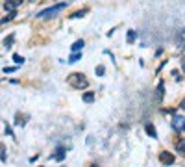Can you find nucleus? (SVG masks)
Returning a JSON list of instances; mask_svg holds the SVG:
<instances>
[{
    "mask_svg": "<svg viewBox=\"0 0 185 167\" xmlns=\"http://www.w3.org/2000/svg\"><path fill=\"white\" fill-rule=\"evenodd\" d=\"M159 162L163 165H172L174 163V154H170L169 150H161L159 152Z\"/></svg>",
    "mask_w": 185,
    "mask_h": 167,
    "instance_id": "3",
    "label": "nucleus"
},
{
    "mask_svg": "<svg viewBox=\"0 0 185 167\" xmlns=\"http://www.w3.org/2000/svg\"><path fill=\"white\" fill-rule=\"evenodd\" d=\"M82 56H83V50H82V52H72V54L69 56L67 63H78V61L82 60Z\"/></svg>",
    "mask_w": 185,
    "mask_h": 167,
    "instance_id": "9",
    "label": "nucleus"
},
{
    "mask_svg": "<svg viewBox=\"0 0 185 167\" xmlns=\"http://www.w3.org/2000/svg\"><path fill=\"white\" fill-rule=\"evenodd\" d=\"M82 98H83V102H87V104L94 102V91H85V93L82 95Z\"/></svg>",
    "mask_w": 185,
    "mask_h": 167,
    "instance_id": "10",
    "label": "nucleus"
},
{
    "mask_svg": "<svg viewBox=\"0 0 185 167\" xmlns=\"http://www.w3.org/2000/svg\"><path fill=\"white\" fill-rule=\"evenodd\" d=\"M94 73H96V76H104V74H106V67H104V65H96Z\"/></svg>",
    "mask_w": 185,
    "mask_h": 167,
    "instance_id": "13",
    "label": "nucleus"
},
{
    "mask_svg": "<svg viewBox=\"0 0 185 167\" xmlns=\"http://www.w3.org/2000/svg\"><path fill=\"white\" fill-rule=\"evenodd\" d=\"M69 84H70L74 89H85L87 85H89L87 78H85L82 73H72V74L69 76Z\"/></svg>",
    "mask_w": 185,
    "mask_h": 167,
    "instance_id": "2",
    "label": "nucleus"
},
{
    "mask_svg": "<svg viewBox=\"0 0 185 167\" xmlns=\"http://www.w3.org/2000/svg\"><path fill=\"white\" fill-rule=\"evenodd\" d=\"M65 156H67V149H65L63 145H58V147H56V152L52 154V160H56V162H63V160H65Z\"/></svg>",
    "mask_w": 185,
    "mask_h": 167,
    "instance_id": "4",
    "label": "nucleus"
},
{
    "mask_svg": "<svg viewBox=\"0 0 185 167\" xmlns=\"http://www.w3.org/2000/svg\"><path fill=\"white\" fill-rule=\"evenodd\" d=\"M181 132H185V125H183V130H181Z\"/></svg>",
    "mask_w": 185,
    "mask_h": 167,
    "instance_id": "23",
    "label": "nucleus"
},
{
    "mask_svg": "<svg viewBox=\"0 0 185 167\" xmlns=\"http://www.w3.org/2000/svg\"><path fill=\"white\" fill-rule=\"evenodd\" d=\"M183 125H185V117H181V115H174L172 117V128L176 132L183 130Z\"/></svg>",
    "mask_w": 185,
    "mask_h": 167,
    "instance_id": "5",
    "label": "nucleus"
},
{
    "mask_svg": "<svg viewBox=\"0 0 185 167\" xmlns=\"http://www.w3.org/2000/svg\"><path fill=\"white\" fill-rule=\"evenodd\" d=\"M183 36H185V30H183Z\"/></svg>",
    "mask_w": 185,
    "mask_h": 167,
    "instance_id": "24",
    "label": "nucleus"
},
{
    "mask_svg": "<svg viewBox=\"0 0 185 167\" xmlns=\"http://www.w3.org/2000/svg\"><path fill=\"white\" fill-rule=\"evenodd\" d=\"M69 6V2H59V4H54V6H50V8H46V9H43V11H39V13L35 15L37 19H52V17H56L59 11H63L65 8Z\"/></svg>",
    "mask_w": 185,
    "mask_h": 167,
    "instance_id": "1",
    "label": "nucleus"
},
{
    "mask_svg": "<svg viewBox=\"0 0 185 167\" xmlns=\"http://www.w3.org/2000/svg\"><path fill=\"white\" fill-rule=\"evenodd\" d=\"M6 134H7V136H11V138H15V134H13V130H11V126H9V125H7V122H6Z\"/></svg>",
    "mask_w": 185,
    "mask_h": 167,
    "instance_id": "19",
    "label": "nucleus"
},
{
    "mask_svg": "<svg viewBox=\"0 0 185 167\" xmlns=\"http://www.w3.org/2000/svg\"><path fill=\"white\" fill-rule=\"evenodd\" d=\"M24 0H6V4H4V8L7 9V11H11V9H15V8H19L20 4H22Z\"/></svg>",
    "mask_w": 185,
    "mask_h": 167,
    "instance_id": "6",
    "label": "nucleus"
},
{
    "mask_svg": "<svg viewBox=\"0 0 185 167\" xmlns=\"http://www.w3.org/2000/svg\"><path fill=\"white\" fill-rule=\"evenodd\" d=\"M13 61H15L17 65H22V63H24V58H22L20 54H13Z\"/></svg>",
    "mask_w": 185,
    "mask_h": 167,
    "instance_id": "16",
    "label": "nucleus"
},
{
    "mask_svg": "<svg viewBox=\"0 0 185 167\" xmlns=\"http://www.w3.org/2000/svg\"><path fill=\"white\" fill-rule=\"evenodd\" d=\"M87 13V9H82V11H76V13H72L70 15V19H82L83 15Z\"/></svg>",
    "mask_w": 185,
    "mask_h": 167,
    "instance_id": "15",
    "label": "nucleus"
},
{
    "mask_svg": "<svg viewBox=\"0 0 185 167\" xmlns=\"http://www.w3.org/2000/svg\"><path fill=\"white\" fill-rule=\"evenodd\" d=\"M180 108H181V110H183V111H185V98H183V100H181V104H180Z\"/></svg>",
    "mask_w": 185,
    "mask_h": 167,
    "instance_id": "21",
    "label": "nucleus"
},
{
    "mask_svg": "<svg viewBox=\"0 0 185 167\" xmlns=\"http://www.w3.org/2000/svg\"><path fill=\"white\" fill-rule=\"evenodd\" d=\"M145 132L148 134V138H157V130H156V126L152 125V122H146L145 125Z\"/></svg>",
    "mask_w": 185,
    "mask_h": 167,
    "instance_id": "7",
    "label": "nucleus"
},
{
    "mask_svg": "<svg viewBox=\"0 0 185 167\" xmlns=\"http://www.w3.org/2000/svg\"><path fill=\"white\" fill-rule=\"evenodd\" d=\"M126 39H128V43H133V41L137 39V32H135V30H128Z\"/></svg>",
    "mask_w": 185,
    "mask_h": 167,
    "instance_id": "12",
    "label": "nucleus"
},
{
    "mask_svg": "<svg viewBox=\"0 0 185 167\" xmlns=\"http://www.w3.org/2000/svg\"><path fill=\"white\" fill-rule=\"evenodd\" d=\"M11 43H13V36H9V39H4V47L9 48V47H11Z\"/></svg>",
    "mask_w": 185,
    "mask_h": 167,
    "instance_id": "18",
    "label": "nucleus"
},
{
    "mask_svg": "<svg viewBox=\"0 0 185 167\" xmlns=\"http://www.w3.org/2000/svg\"><path fill=\"white\" fill-rule=\"evenodd\" d=\"M19 69V65L17 67H4V74H11V73H15Z\"/></svg>",
    "mask_w": 185,
    "mask_h": 167,
    "instance_id": "17",
    "label": "nucleus"
},
{
    "mask_svg": "<svg viewBox=\"0 0 185 167\" xmlns=\"http://www.w3.org/2000/svg\"><path fill=\"white\" fill-rule=\"evenodd\" d=\"M181 69H183V73H185V58L181 60Z\"/></svg>",
    "mask_w": 185,
    "mask_h": 167,
    "instance_id": "22",
    "label": "nucleus"
},
{
    "mask_svg": "<svg viewBox=\"0 0 185 167\" xmlns=\"http://www.w3.org/2000/svg\"><path fill=\"white\" fill-rule=\"evenodd\" d=\"M176 149H178L180 154H185V141H178L176 143Z\"/></svg>",
    "mask_w": 185,
    "mask_h": 167,
    "instance_id": "14",
    "label": "nucleus"
},
{
    "mask_svg": "<svg viewBox=\"0 0 185 167\" xmlns=\"http://www.w3.org/2000/svg\"><path fill=\"white\" fill-rule=\"evenodd\" d=\"M83 47H85L83 39H78V41H74V43H72V47H70V52H82V50H83Z\"/></svg>",
    "mask_w": 185,
    "mask_h": 167,
    "instance_id": "8",
    "label": "nucleus"
},
{
    "mask_svg": "<svg viewBox=\"0 0 185 167\" xmlns=\"http://www.w3.org/2000/svg\"><path fill=\"white\" fill-rule=\"evenodd\" d=\"M0 150H2V163H6V147H4V145L0 147Z\"/></svg>",
    "mask_w": 185,
    "mask_h": 167,
    "instance_id": "20",
    "label": "nucleus"
},
{
    "mask_svg": "<svg viewBox=\"0 0 185 167\" xmlns=\"http://www.w3.org/2000/svg\"><path fill=\"white\" fill-rule=\"evenodd\" d=\"M163 93H165V84H163V80H159V84H157V100H163Z\"/></svg>",
    "mask_w": 185,
    "mask_h": 167,
    "instance_id": "11",
    "label": "nucleus"
}]
</instances>
